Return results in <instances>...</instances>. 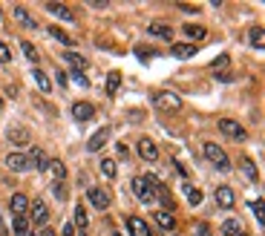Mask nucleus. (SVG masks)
Returning <instances> with one entry per match:
<instances>
[{
	"mask_svg": "<svg viewBox=\"0 0 265 236\" xmlns=\"http://www.w3.org/2000/svg\"><path fill=\"white\" fill-rule=\"evenodd\" d=\"M9 141L20 147V144H26V141H29V132H26V130H12V132H9Z\"/></svg>",
	"mask_w": 265,
	"mask_h": 236,
	"instance_id": "cd10ccee",
	"label": "nucleus"
},
{
	"mask_svg": "<svg viewBox=\"0 0 265 236\" xmlns=\"http://www.w3.org/2000/svg\"><path fill=\"white\" fill-rule=\"evenodd\" d=\"M173 55H176V58H193L196 55V46L193 44H185V46H173Z\"/></svg>",
	"mask_w": 265,
	"mask_h": 236,
	"instance_id": "5701e85b",
	"label": "nucleus"
},
{
	"mask_svg": "<svg viewBox=\"0 0 265 236\" xmlns=\"http://www.w3.org/2000/svg\"><path fill=\"white\" fill-rule=\"evenodd\" d=\"M101 173L110 176V179L115 176V161H113V158H104V161H101Z\"/></svg>",
	"mask_w": 265,
	"mask_h": 236,
	"instance_id": "473e14b6",
	"label": "nucleus"
},
{
	"mask_svg": "<svg viewBox=\"0 0 265 236\" xmlns=\"http://www.w3.org/2000/svg\"><path fill=\"white\" fill-rule=\"evenodd\" d=\"M55 196H58V199H67V187H61V184H58V187H55Z\"/></svg>",
	"mask_w": 265,
	"mask_h": 236,
	"instance_id": "4c0bfd02",
	"label": "nucleus"
},
{
	"mask_svg": "<svg viewBox=\"0 0 265 236\" xmlns=\"http://www.w3.org/2000/svg\"><path fill=\"white\" fill-rule=\"evenodd\" d=\"M46 12H49V15H55V18L72 20V12L67 9V6H61V3H46Z\"/></svg>",
	"mask_w": 265,
	"mask_h": 236,
	"instance_id": "a211bd4d",
	"label": "nucleus"
},
{
	"mask_svg": "<svg viewBox=\"0 0 265 236\" xmlns=\"http://www.w3.org/2000/svg\"><path fill=\"white\" fill-rule=\"evenodd\" d=\"M248 38H251V46H254V49H262V29H259V26L251 29V32H248Z\"/></svg>",
	"mask_w": 265,
	"mask_h": 236,
	"instance_id": "c85d7f7f",
	"label": "nucleus"
},
{
	"mask_svg": "<svg viewBox=\"0 0 265 236\" xmlns=\"http://www.w3.org/2000/svg\"><path fill=\"white\" fill-rule=\"evenodd\" d=\"M12 61V52H9V46L0 41V63H9Z\"/></svg>",
	"mask_w": 265,
	"mask_h": 236,
	"instance_id": "f704fd0d",
	"label": "nucleus"
},
{
	"mask_svg": "<svg viewBox=\"0 0 265 236\" xmlns=\"http://www.w3.org/2000/svg\"><path fill=\"white\" fill-rule=\"evenodd\" d=\"M107 141H110V127H101V130H98L95 136L87 141V150H89V153H98V150L104 147Z\"/></svg>",
	"mask_w": 265,
	"mask_h": 236,
	"instance_id": "9b49d317",
	"label": "nucleus"
},
{
	"mask_svg": "<svg viewBox=\"0 0 265 236\" xmlns=\"http://www.w3.org/2000/svg\"><path fill=\"white\" fill-rule=\"evenodd\" d=\"M156 107L159 110H164V113H179L182 110V98L176 95V92H170V89H161V92H156Z\"/></svg>",
	"mask_w": 265,
	"mask_h": 236,
	"instance_id": "f03ea898",
	"label": "nucleus"
},
{
	"mask_svg": "<svg viewBox=\"0 0 265 236\" xmlns=\"http://www.w3.org/2000/svg\"><path fill=\"white\" fill-rule=\"evenodd\" d=\"M156 225H159L161 230H173V227H176V219H173V213H168V210H156Z\"/></svg>",
	"mask_w": 265,
	"mask_h": 236,
	"instance_id": "2eb2a0df",
	"label": "nucleus"
},
{
	"mask_svg": "<svg viewBox=\"0 0 265 236\" xmlns=\"http://www.w3.org/2000/svg\"><path fill=\"white\" fill-rule=\"evenodd\" d=\"M12 230H15V236H26L29 233V222L23 216H15V225H12Z\"/></svg>",
	"mask_w": 265,
	"mask_h": 236,
	"instance_id": "393cba45",
	"label": "nucleus"
},
{
	"mask_svg": "<svg viewBox=\"0 0 265 236\" xmlns=\"http://www.w3.org/2000/svg\"><path fill=\"white\" fill-rule=\"evenodd\" d=\"M49 35H52L55 41H58V44H63V46H70V44H72V41H70L67 35H63V32H61L58 26H49Z\"/></svg>",
	"mask_w": 265,
	"mask_h": 236,
	"instance_id": "7c9ffc66",
	"label": "nucleus"
},
{
	"mask_svg": "<svg viewBox=\"0 0 265 236\" xmlns=\"http://www.w3.org/2000/svg\"><path fill=\"white\" fill-rule=\"evenodd\" d=\"M205 156H208V161H211L216 170H225L228 173L230 170V161H228V156H225V150L219 147V144H213V141H205Z\"/></svg>",
	"mask_w": 265,
	"mask_h": 236,
	"instance_id": "f257e3e1",
	"label": "nucleus"
},
{
	"mask_svg": "<svg viewBox=\"0 0 265 236\" xmlns=\"http://www.w3.org/2000/svg\"><path fill=\"white\" fill-rule=\"evenodd\" d=\"M15 18H18V20H20V23H23L26 29H38V23H35L32 18H29V12L23 9V6H15Z\"/></svg>",
	"mask_w": 265,
	"mask_h": 236,
	"instance_id": "aec40b11",
	"label": "nucleus"
},
{
	"mask_svg": "<svg viewBox=\"0 0 265 236\" xmlns=\"http://www.w3.org/2000/svg\"><path fill=\"white\" fill-rule=\"evenodd\" d=\"M113 236H121V233H115V230H113Z\"/></svg>",
	"mask_w": 265,
	"mask_h": 236,
	"instance_id": "79ce46f5",
	"label": "nucleus"
},
{
	"mask_svg": "<svg viewBox=\"0 0 265 236\" xmlns=\"http://www.w3.org/2000/svg\"><path fill=\"white\" fill-rule=\"evenodd\" d=\"M12 210H15V216H23L29 210V199L23 193H15V196H12Z\"/></svg>",
	"mask_w": 265,
	"mask_h": 236,
	"instance_id": "f3484780",
	"label": "nucleus"
},
{
	"mask_svg": "<svg viewBox=\"0 0 265 236\" xmlns=\"http://www.w3.org/2000/svg\"><path fill=\"white\" fill-rule=\"evenodd\" d=\"M242 173L248 176V182H256V167H254V161H251V158H242Z\"/></svg>",
	"mask_w": 265,
	"mask_h": 236,
	"instance_id": "a878e982",
	"label": "nucleus"
},
{
	"mask_svg": "<svg viewBox=\"0 0 265 236\" xmlns=\"http://www.w3.org/2000/svg\"><path fill=\"white\" fill-rule=\"evenodd\" d=\"M213 196H216V205H219V208H225V210H230L234 205H237L234 190H230V187H225V184H222V187H216V193H213Z\"/></svg>",
	"mask_w": 265,
	"mask_h": 236,
	"instance_id": "9d476101",
	"label": "nucleus"
},
{
	"mask_svg": "<svg viewBox=\"0 0 265 236\" xmlns=\"http://www.w3.org/2000/svg\"><path fill=\"white\" fill-rule=\"evenodd\" d=\"M132 193L139 196L142 201H150L153 199V187L147 182V176H139V179H132Z\"/></svg>",
	"mask_w": 265,
	"mask_h": 236,
	"instance_id": "6e6552de",
	"label": "nucleus"
},
{
	"mask_svg": "<svg viewBox=\"0 0 265 236\" xmlns=\"http://www.w3.org/2000/svg\"><path fill=\"white\" fill-rule=\"evenodd\" d=\"M63 236H72L75 233V225H72V222H63V230H61Z\"/></svg>",
	"mask_w": 265,
	"mask_h": 236,
	"instance_id": "e433bc0d",
	"label": "nucleus"
},
{
	"mask_svg": "<svg viewBox=\"0 0 265 236\" xmlns=\"http://www.w3.org/2000/svg\"><path fill=\"white\" fill-rule=\"evenodd\" d=\"M182 32H185L187 38H193V41H205V35H208V29L199 26V23H185V26H182Z\"/></svg>",
	"mask_w": 265,
	"mask_h": 236,
	"instance_id": "dca6fc26",
	"label": "nucleus"
},
{
	"mask_svg": "<svg viewBox=\"0 0 265 236\" xmlns=\"http://www.w3.org/2000/svg\"><path fill=\"white\" fill-rule=\"evenodd\" d=\"M87 199H89V205H92L95 210H107V208H110V193L101 190V187H89Z\"/></svg>",
	"mask_w": 265,
	"mask_h": 236,
	"instance_id": "20e7f679",
	"label": "nucleus"
},
{
	"mask_svg": "<svg viewBox=\"0 0 265 236\" xmlns=\"http://www.w3.org/2000/svg\"><path fill=\"white\" fill-rule=\"evenodd\" d=\"M193 233H196V236H213V233H211V227L205 225V222H202V225H196V227H193Z\"/></svg>",
	"mask_w": 265,
	"mask_h": 236,
	"instance_id": "c9c22d12",
	"label": "nucleus"
},
{
	"mask_svg": "<svg viewBox=\"0 0 265 236\" xmlns=\"http://www.w3.org/2000/svg\"><path fill=\"white\" fill-rule=\"evenodd\" d=\"M46 161H49V158H46L44 150H32V156H29V164H32V167H38V170L44 173V170H46Z\"/></svg>",
	"mask_w": 265,
	"mask_h": 236,
	"instance_id": "6ab92c4d",
	"label": "nucleus"
},
{
	"mask_svg": "<svg viewBox=\"0 0 265 236\" xmlns=\"http://www.w3.org/2000/svg\"><path fill=\"white\" fill-rule=\"evenodd\" d=\"M237 236H248V233H245V230H239V233H237Z\"/></svg>",
	"mask_w": 265,
	"mask_h": 236,
	"instance_id": "ea45409f",
	"label": "nucleus"
},
{
	"mask_svg": "<svg viewBox=\"0 0 265 236\" xmlns=\"http://www.w3.org/2000/svg\"><path fill=\"white\" fill-rule=\"evenodd\" d=\"M23 55H26L32 63H38V49H35L32 44H23Z\"/></svg>",
	"mask_w": 265,
	"mask_h": 236,
	"instance_id": "72a5a7b5",
	"label": "nucleus"
},
{
	"mask_svg": "<svg viewBox=\"0 0 265 236\" xmlns=\"http://www.w3.org/2000/svg\"><path fill=\"white\" fill-rule=\"evenodd\" d=\"M46 176H49L52 182H61L63 176H67V167H63V161H58V158H49V161H46Z\"/></svg>",
	"mask_w": 265,
	"mask_h": 236,
	"instance_id": "f8f14e48",
	"label": "nucleus"
},
{
	"mask_svg": "<svg viewBox=\"0 0 265 236\" xmlns=\"http://www.w3.org/2000/svg\"><path fill=\"white\" fill-rule=\"evenodd\" d=\"M35 81H38V87H41V92H52V81L46 78V72L35 70Z\"/></svg>",
	"mask_w": 265,
	"mask_h": 236,
	"instance_id": "b1692460",
	"label": "nucleus"
},
{
	"mask_svg": "<svg viewBox=\"0 0 265 236\" xmlns=\"http://www.w3.org/2000/svg\"><path fill=\"white\" fill-rule=\"evenodd\" d=\"M239 230H242V222H239V219H228V222L222 225V233L225 236H237Z\"/></svg>",
	"mask_w": 265,
	"mask_h": 236,
	"instance_id": "4be33fe9",
	"label": "nucleus"
},
{
	"mask_svg": "<svg viewBox=\"0 0 265 236\" xmlns=\"http://www.w3.org/2000/svg\"><path fill=\"white\" fill-rule=\"evenodd\" d=\"M147 32H150L153 38H161V41H173V29L164 26V23H150Z\"/></svg>",
	"mask_w": 265,
	"mask_h": 236,
	"instance_id": "4468645a",
	"label": "nucleus"
},
{
	"mask_svg": "<svg viewBox=\"0 0 265 236\" xmlns=\"http://www.w3.org/2000/svg\"><path fill=\"white\" fill-rule=\"evenodd\" d=\"M81 236H87V233H81Z\"/></svg>",
	"mask_w": 265,
	"mask_h": 236,
	"instance_id": "37998d69",
	"label": "nucleus"
},
{
	"mask_svg": "<svg viewBox=\"0 0 265 236\" xmlns=\"http://www.w3.org/2000/svg\"><path fill=\"white\" fill-rule=\"evenodd\" d=\"M6 167H9V170H15V173H26L29 167V156L26 153H9V156H6Z\"/></svg>",
	"mask_w": 265,
	"mask_h": 236,
	"instance_id": "39448f33",
	"label": "nucleus"
},
{
	"mask_svg": "<svg viewBox=\"0 0 265 236\" xmlns=\"http://www.w3.org/2000/svg\"><path fill=\"white\" fill-rule=\"evenodd\" d=\"M0 110H3V98H0Z\"/></svg>",
	"mask_w": 265,
	"mask_h": 236,
	"instance_id": "a19ab883",
	"label": "nucleus"
},
{
	"mask_svg": "<svg viewBox=\"0 0 265 236\" xmlns=\"http://www.w3.org/2000/svg\"><path fill=\"white\" fill-rule=\"evenodd\" d=\"M127 230H130V236H153L150 225H147L144 219H139V216H130V219H127Z\"/></svg>",
	"mask_w": 265,
	"mask_h": 236,
	"instance_id": "1a4fd4ad",
	"label": "nucleus"
},
{
	"mask_svg": "<svg viewBox=\"0 0 265 236\" xmlns=\"http://www.w3.org/2000/svg\"><path fill=\"white\" fill-rule=\"evenodd\" d=\"M136 147H139V156H142L144 161H156V158H159V150H156V144H153V139H147V136H142Z\"/></svg>",
	"mask_w": 265,
	"mask_h": 236,
	"instance_id": "423d86ee",
	"label": "nucleus"
},
{
	"mask_svg": "<svg viewBox=\"0 0 265 236\" xmlns=\"http://www.w3.org/2000/svg\"><path fill=\"white\" fill-rule=\"evenodd\" d=\"M75 227H78L81 233H87V210H84V205L75 208Z\"/></svg>",
	"mask_w": 265,
	"mask_h": 236,
	"instance_id": "412c9836",
	"label": "nucleus"
},
{
	"mask_svg": "<svg viewBox=\"0 0 265 236\" xmlns=\"http://www.w3.org/2000/svg\"><path fill=\"white\" fill-rule=\"evenodd\" d=\"M41 236H55V230H44V233H41Z\"/></svg>",
	"mask_w": 265,
	"mask_h": 236,
	"instance_id": "58836bf2",
	"label": "nucleus"
},
{
	"mask_svg": "<svg viewBox=\"0 0 265 236\" xmlns=\"http://www.w3.org/2000/svg\"><path fill=\"white\" fill-rule=\"evenodd\" d=\"M63 61H67V63H72V66H75L78 72H81V66H87V61H84L81 55H75V52H67V55H63Z\"/></svg>",
	"mask_w": 265,
	"mask_h": 236,
	"instance_id": "c756f323",
	"label": "nucleus"
},
{
	"mask_svg": "<svg viewBox=\"0 0 265 236\" xmlns=\"http://www.w3.org/2000/svg\"><path fill=\"white\" fill-rule=\"evenodd\" d=\"M46 219H49V208H46L41 199L32 201V222H35V225H46Z\"/></svg>",
	"mask_w": 265,
	"mask_h": 236,
	"instance_id": "ddd939ff",
	"label": "nucleus"
},
{
	"mask_svg": "<svg viewBox=\"0 0 265 236\" xmlns=\"http://www.w3.org/2000/svg\"><path fill=\"white\" fill-rule=\"evenodd\" d=\"M185 193H187V201H190V205H199V201H202V193L196 190V187H190V184H185Z\"/></svg>",
	"mask_w": 265,
	"mask_h": 236,
	"instance_id": "2f4dec72",
	"label": "nucleus"
},
{
	"mask_svg": "<svg viewBox=\"0 0 265 236\" xmlns=\"http://www.w3.org/2000/svg\"><path fill=\"white\" fill-rule=\"evenodd\" d=\"M219 132H225V136L234 139V141H245L248 139V130L239 121H234V118H219Z\"/></svg>",
	"mask_w": 265,
	"mask_h": 236,
	"instance_id": "7ed1b4c3",
	"label": "nucleus"
},
{
	"mask_svg": "<svg viewBox=\"0 0 265 236\" xmlns=\"http://www.w3.org/2000/svg\"><path fill=\"white\" fill-rule=\"evenodd\" d=\"M118 84H121V75L113 72V75L107 78V95H115V92H118Z\"/></svg>",
	"mask_w": 265,
	"mask_h": 236,
	"instance_id": "bb28decb",
	"label": "nucleus"
},
{
	"mask_svg": "<svg viewBox=\"0 0 265 236\" xmlns=\"http://www.w3.org/2000/svg\"><path fill=\"white\" fill-rule=\"evenodd\" d=\"M72 115H75V121H92L95 118V107L87 104V101H75L72 104Z\"/></svg>",
	"mask_w": 265,
	"mask_h": 236,
	"instance_id": "0eeeda50",
	"label": "nucleus"
}]
</instances>
